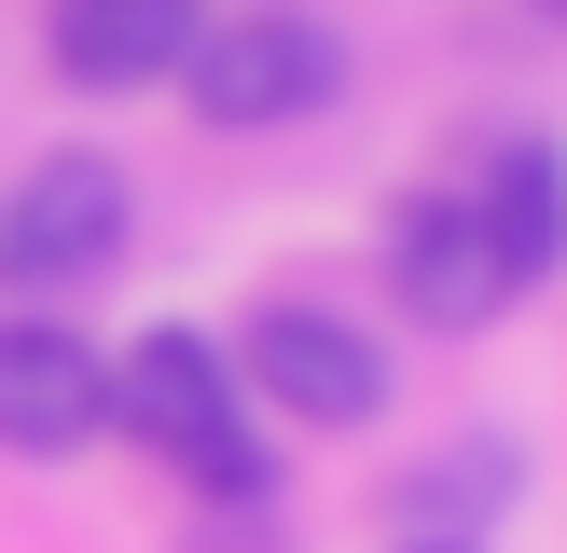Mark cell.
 <instances>
[{
	"label": "cell",
	"instance_id": "3",
	"mask_svg": "<svg viewBox=\"0 0 567 553\" xmlns=\"http://www.w3.org/2000/svg\"><path fill=\"white\" fill-rule=\"evenodd\" d=\"M111 249H125V166L42 153L14 180V208H0V276L14 291H83V276H111Z\"/></svg>",
	"mask_w": 567,
	"mask_h": 553
},
{
	"label": "cell",
	"instance_id": "6",
	"mask_svg": "<svg viewBox=\"0 0 567 553\" xmlns=\"http://www.w3.org/2000/svg\"><path fill=\"white\" fill-rule=\"evenodd\" d=\"M388 276H402V319H430V332H485L498 304H513V263L485 249L471 194H430V208H402V249H388Z\"/></svg>",
	"mask_w": 567,
	"mask_h": 553
},
{
	"label": "cell",
	"instance_id": "7",
	"mask_svg": "<svg viewBox=\"0 0 567 553\" xmlns=\"http://www.w3.org/2000/svg\"><path fill=\"white\" fill-rule=\"evenodd\" d=\"M194 0H55V70L83 97H138V83H181L194 55Z\"/></svg>",
	"mask_w": 567,
	"mask_h": 553
},
{
	"label": "cell",
	"instance_id": "2",
	"mask_svg": "<svg viewBox=\"0 0 567 553\" xmlns=\"http://www.w3.org/2000/svg\"><path fill=\"white\" fill-rule=\"evenodd\" d=\"M347 83V42H332L319 14H236V28H194L181 55V97L208 111V125H305V111Z\"/></svg>",
	"mask_w": 567,
	"mask_h": 553
},
{
	"label": "cell",
	"instance_id": "4",
	"mask_svg": "<svg viewBox=\"0 0 567 553\" xmlns=\"http://www.w3.org/2000/svg\"><path fill=\"white\" fill-rule=\"evenodd\" d=\"M111 429V359L55 319H0V457H83Z\"/></svg>",
	"mask_w": 567,
	"mask_h": 553
},
{
	"label": "cell",
	"instance_id": "1",
	"mask_svg": "<svg viewBox=\"0 0 567 553\" xmlns=\"http://www.w3.org/2000/svg\"><path fill=\"white\" fill-rule=\"evenodd\" d=\"M111 429H138L166 470H194V498H221V512L264 498V442H249V401L208 332H138L111 359Z\"/></svg>",
	"mask_w": 567,
	"mask_h": 553
},
{
	"label": "cell",
	"instance_id": "8",
	"mask_svg": "<svg viewBox=\"0 0 567 553\" xmlns=\"http://www.w3.org/2000/svg\"><path fill=\"white\" fill-rule=\"evenodd\" d=\"M471 221H485V249L513 263V291L554 276V249H567V166H554V138H513V153L471 180Z\"/></svg>",
	"mask_w": 567,
	"mask_h": 553
},
{
	"label": "cell",
	"instance_id": "5",
	"mask_svg": "<svg viewBox=\"0 0 567 553\" xmlns=\"http://www.w3.org/2000/svg\"><path fill=\"white\" fill-rule=\"evenodd\" d=\"M249 387L277 415H305V429H360L388 401V359H374V332L319 319V304H264L249 319Z\"/></svg>",
	"mask_w": 567,
	"mask_h": 553
}]
</instances>
